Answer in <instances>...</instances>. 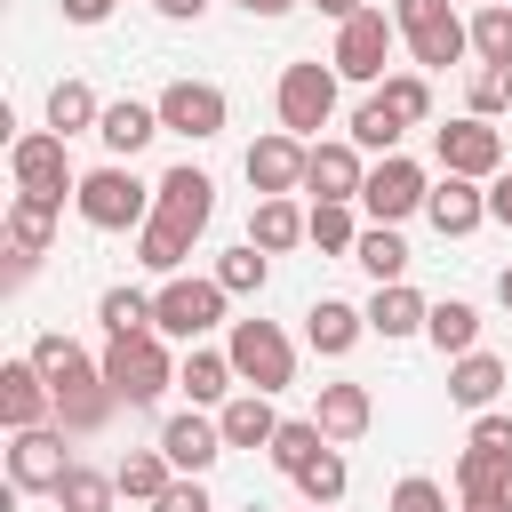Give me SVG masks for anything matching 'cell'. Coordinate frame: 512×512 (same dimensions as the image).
Segmentation results:
<instances>
[{
	"mask_svg": "<svg viewBox=\"0 0 512 512\" xmlns=\"http://www.w3.org/2000/svg\"><path fill=\"white\" fill-rule=\"evenodd\" d=\"M32 360H40V376L56 384V416L72 424V432H96L120 400H112V384H104V360H88L64 328H40L32 336Z\"/></svg>",
	"mask_w": 512,
	"mask_h": 512,
	"instance_id": "1",
	"label": "cell"
},
{
	"mask_svg": "<svg viewBox=\"0 0 512 512\" xmlns=\"http://www.w3.org/2000/svg\"><path fill=\"white\" fill-rule=\"evenodd\" d=\"M104 384H112L120 408H152V400L176 384V352H168V336H160V328H144V336H112V344H104Z\"/></svg>",
	"mask_w": 512,
	"mask_h": 512,
	"instance_id": "2",
	"label": "cell"
},
{
	"mask_svg": "<svg viewBox=\"0 0 512 512\" xmlns=\"http://www.w3.org/2000/svg\"><path fill=\"white\" fill-rule=\"evenodd\" d=\"M72 208H80V224H96V232H136V224L152 216V184H144L128 160H104V168L80 176Z\"/></svg>",
	"mask_w": 512,
	"mask_h": 512,
	"instance_id": "3",
	"label": "cell"
},
{
	"mask_svg": "<svg viewBox=\"0 0 512 512\" xmlns=\"http://www.w3.org/2000/svg\"><path fill=\"white\" fill-rule=\"evenodd\" d=\"M392 24H400V40L424 72H448V64L472 56V16H456L448 0H392Z\"/></svg>",
	"mask_w": 512,
	"mask_h": 512,
	"instance_id": "4",
	"label": "cell"
},
{
	"mask_svg": "<svg viewBox=\"0 0 512 512\" xmlns=\"http://www.w3.org/2000/svg\"><path fill=\"white\" fill-rule=\"evenodd\" d=\"M336 64H320V56H304V64H288L280 72V88H272V112H280V128L288 136H304V144H320V128L336 120Z\"/></svg>",
	"mask_w": 512,
	"mask_h": 512,
	"instance_id": "5",
	"label": "cell"
},
{
	"mask_svg": "<svg viewBox=\"0 0 512 512\" xmlns=\"http://www.w3.org/2000/svg\"><path fill=\"white\" fill-rule=\"evenodd\" d=\"M224 352H232V368H240L248 392H288L296 384V344H288L280 320H232Z\"/></svg>",
	"mask_w": 512,
	"mask_h": 512,
	"instance_id": "6",
	"label": "cell"
},
{
	"mask_svg": "<svg viewBox=\"0 0 512 512\" xmlns=\"http://www.w3.org/2000/svg\"><path fill=\"white\" fill-rule=\"evenodd\" d=\"M392 48H400V24H392V8H360V16H344L336 24V48H328V64L344 72V80H360V88H376L384 80V64H392Z\"/></svg>",
	"mask_w": 512,
	"mask_h": 512,
	"instance_id": "7",
	"label": "cell"
},
{
	"mask_svg": "<svg viewBox=\"0 0 512 512\" xmlns=\"http://www.w3.org/2000/svg\"><path fill=\"white\" fill-rule=\"evenodd\" d=\"M224 296H232V288H224L216 272H208V280H184V272H176V280L152 296V328L176 336V344H200V336L224 320Z\"/></svg>",
	"mask_w": 512,
	"mask_h": 512,
	"instance_id": "8",
	"label": "cell"
},
{
	"mask_svg": "<svg viewBox=\"0 0 512 512\" xmlns=\"http://www.w3.org/2000/svg\"><path fill=\"white\" fill-rule=\"evenodd\" d=\"M8 176H16V192H48V200H72V192H80L72 152H64L56 128H24V136H8Z\"/></svg>",
	"mask_w": 512,
	"mask_h": 512,
	"instance_id": "9",
	"label": "cell"
},
{
	"mask_svg": "<svg viewBox=\"0 0 512 512\" xmlns=\"http://www.w3.org/2000/svg\"><path fill=\"white\" fill-rule=\"evenodd\" d=\"M424 200H432V176H424L408 152H384V160L368 168V184H360V208H368V224H408Z\"/></svg>",
	"mask_w": 512,
	"mask_h": 512,
	"instance_id": "10",
	"label": "cell"
},
{
	"mask_svg": "<svg viewBox=\"0 0 512 512\" xmlns=\"http://www.w3.org/2000/svg\"><path fill=\"white\" fill-rule=\"evenodd\" d=\"M152 104H160V128H168V136H192V144L224 136V120H232V104H224L216 80H168Z\"/></svg>",
	"mask_w": 512,
	"mask_h": 512,
	"instance_id": "11",
	"label": "cell"
},
{
	"mask_svg": "<svg viewBox=\"0 0 512 512\" xmlns=\"http://www.w3.org/2000/svg\"><path fill=\"white\" fill-rule=\"evenodd\" d=\"M432 160L448 168V176H504V136L480 120V112H464V120H448V128H432Z\"/></svg>",
	"mask_w": 512,
	"mask_h": 512,
	"instance_id": "12",
	"label": "cell"
},
{
	"mask_svg": "<svg viewBox=\"0 0 512 512\" xmlns=\"http://www.w3.org/2000/svg\"><path fill=\"white\" fill-rule=\"evenodd\" d=\"M64 472H72V456H64V424H32V432L8 440V488H16V496H56Z\"/></svg>",
	"mask_w": 512,
	"mask_h": 512,
	"instance_id": "13",
	"label": "cell"
},
{
	"mask_svg": "<svg viewBox=\"0 0 512 512\" xmlns=\"http://www.w3.org/2000/svg\"><path fill=\"white\" fill-rule=\"evenodd\" d=\"M0 424L8 432H32V424H56V384L40 376V360H8L0 368Z\"/></svg>",
	"mask_w": 512,
	"mask_h": 512,
	"instance_id": "14",
	"label": "cell"
},
{
	"mask_svg": "<svg viewBox=\"0 0 512 512\" xmlns=\"http://www.w3.org/2000/svg\"><path fill=\"white\" fill-rule=\"evenodd\" d=\"M304 160H312V144L304 136H288V128H272V136H256L248 144V184H256V200L264 192H304Z\"/></svg>",
	"mask_w": 512,
	"mask_h": 512,
	"instance_id": "15",
	"label": "cell"
},
{
	"mask_svg": "<svg viewBox=\"0 0 512 512\" xmlns=\"http://www.w3.org/2000/svg\"><path fill=\"white\" fill-rule=\"evenodd\" d=\"M360 184H368L360 144H352V136H320L312 160H304V192H320V200H360Z\"/></svg>",
	"mask_w": 512,
	"mask_h": 512,
	"instance_id": "16",
	"label": "cell"
},
{
	"mask_svg": "<svg viewBox=\"0 0 512 512\" xmlns=\"http://www.w3.org/2000/svg\"><path fill=\"white\" fill-rule=\"evenodd\" d=\"M424 216H432V232H440V240H464V232H480V224H488V184H480V176H448V168H440V184H432Z\"/></svg>",
	"mask_w": 512,
	"mask_h": 512,
	"instance_id": "17",
	"label": "cell"
},
{
	"mask_svg": "<svg viewBox=\"0 0 512 512\" xmlns=\"http://www.w3.org/2000/svg\"><path fill=\"white\" fill-rule=\"evenodd\" d=\"M152 208H160V216H176L184 232H208V216H216V176L184 160V168H168V176L152 184Z\"/></svg>",
	"mask_w": 512,
	"mask_h": 512,
	"instance_id": "18",
	"label": "cell"
},
{
	"mask_svg": "<svg viewBox=\"0 0 512 512\" xmlns=\"http://www.w3.org/2000/svg\"><path fill=\"white\" fill-rule=\"evenodd\" d=\"M160 448H168V464H176V472H208V464L224 456V424H216L208 408H184V416H168V424H160Z\"/></svg>",
	"mask_w": 512,
	"mask_h": 512,
	"instance_id": "19",
	"label": "cell"
},
{
	"mask_svg": "<svg viewBox=\"0 0 512 512\" xmlns=\"http://www.w3.org/2000/svg\"><path fill=\"white\" fill-rule=\"evenodd\" d=\"M312 424L344 448V440H360L368 424H376V400H368V384H352V376H336V384H320V400H312Z\"/></svg>",
	"mask_w": 512,
	"mask_h": 512,
	"instance_id": "20",
	"label": "cell"
},
{
	"mask_svg": "<svg viewBox=\"0 0 512 512\" xmlns=\"http://www.w3.org/2000/svg\"><path fill=\"white\" fill-rule=\"evenodd\" d=\"M56 216H64V200H48V192H16V200H8V224H0V232H8V256H32V264H40L48 240H56Z\"/></svg>",
	"mask_w": 512,
	"mask_h": 512,
	"instance_id": "21",
	"label": "cell"
},
{
	"mask_svg": "<svg viewBox=\"0 0 512 512\" xmlns=\"http://www.w3.org/2000/svg\"><path fill=\"white\" fill-rule=\"evenodd\" d=\"M360 336H368V312H360V304H344V296H320V304L304 312V344H312L320 360H344Z\"/></svg>",
	"mask_w": 512,
	"mask_h": 512,
	"instance_id": "22",
	"label": "cell"
},
{
	"mask_svg": "<svg viewBox=\"0 0 512 512\" xmlns=\"http://www.w3.org/2000/svg\"><path fill=\"white\" fill-rule=\"evenodd\" d=\"M176 384L192 392V408H224V400L240 392V368H232V352H208V344H184V360H176Z\"/></svg>",
	"mask_w": 512,
	"mask_h": 512,
	"instance_id": "23",
	"label": "cell"
},
{
	"mask_svg": "<svg viewBox=\"0 0 512 512\" xmlns=\"http://www.w3.org/2000/svg\"><path fill=\"white\" fill-rule=\"evenodd\" d=\"M424 320H432V304H424L408 280H384V288L368 296V336H384V344H400V336H424Z\"/></svg>",
	"mask_w": 512,
	"mask_h": 512,
	"instance_id": "24",
	"label": "cell"
},
{
	"mask_svg": "<svg viewBox=\"0 0 512 512\" xmlns=\"http://www.w3.org/2000/svg\"><path fill=\"white\" fill-rule=\"evenodd\" d=\"M216 424H224V448H272V432H280V408H272V392H232L224 408H216Z\"/></svg>",
	"mask_w": 512,
	"mask_h": 512,
	"instance_id": "25",
	"label": "cell"
},
{
	"mask_svg": "<svg viewBox=\"0 0 512 512\" xmlns=\"http://www.w3.org/2000/svg\"><path fill=\"white\" fill-rule=\"evenodd\" d=\"M96 136H104V152L112 160H136L152 136H160V104H136V96H120V104H104V120H96Z\"/></svg>",
	"mask_w": 512,
	"mask_h": 512,
	"instance_id": "26",
	"label": "cell"
},
{
	"mask_svg": "<svg viewBox=\"0 0 512 512\" xmlns=\"http://www.w3.org/2000/svg\"><path fill=\"white\" fill-rule=\"evenodd\" d=\"M192 240H200V232H184L176 216H160V208H152V216L136 224V264H144V272H160V280H176V272H184V256H192Z\"/></svg>",
	"mask_w": 512,
	"mask_h": 512,
	"instance_id": "27",
	"label": "cell"
},
{
	"mask_svg": "<svg viewBox=\"0 0 512 512\" xmlns=\"http://www.w3.org/2000/svg\"><path fill=\"white\" fill-rule=\"evenodd\" d=\"M504 384H512V376H504V360H496V352H456V360H448V400H456V408H472V416H480V408H496V392H504Z\"/></svg>",
	"mask_w": 512,
	"mask_h": 512,
	"instance_id": "28",
	"label": "cell"
},
{
	"mask_svg": "<svg viewBox=\"0 0 512 512\" xmlns=\"http://www.w3.org/2000/svg\"><path fill=\"white\" fill-rule=\"evenodd\" d=\"M304 216H312V208H296L288 192H264V200H256V216H248V240H256L264 256H288L296 240H312V232H304Z\"/></svg>",
	"mask_w": 512,
	"mask_h": 512,
	"instance_id": "29",
	"label": "cell"
},
{
	"mask_svg": "<svg viewBox=\"0 0 512 512\" xmlns=\"http://www.w3.org/2000/svg\"><path fill=\"white\" fill-rule=\"evenodd\" d=\"M424 336H432V352H440V360L480 352V312H472L464 296H440V304H432V320H424Z\"/></svg>",
	"mask_w": 512,
	"mask_h": 512,
	"instance_id": "30",
	"label": "cell"
},
{
	"mask_svg": "<svg viewBox=\"0 0 512 512\" xmlns=\"http://www.w3.org/2000/svg\"><path fill=\"white\" fill-rule=\"evenodd\" d=\"M304 232H312V248H320V256H352L368 224L352 216V200H312V216H304Z\"/></svg>",
	"mask_w": 512,
	"mask_h": 512,
	"instance_id": "31",
	"label": "cell"
},
{
	"mask_svg": "<svg viewBox=\"0 0 512 512\" xmlns=\"http://www.w3.org/2000/svg\"><path fill=\"white\" fill-rule=\"evenodd\" d=\"M352 264L384 288V280H408V240H400V224H368L360 232V248H352Z\"/></svg>",
	"mask_w": 512,
	"mask_h": 512,
	"instance_id": "32",
	"label": "cell"
},
{
	"mask_svg": "<svg viewBox=\"0 0 512 512\" xmlns=\"http://www.w3.org/2000/svg\"><path fill=\"white\" fill-rule=\"evenodd\" d=\"M456 496H512V456L464 440V456H456Z\"/></svg>",
	"mask_w": 512,
	"mask_h": 512,
	"instance_id": "33",
	"label": "cell"
},
{
	"mask_svg": "<svg viewBox=\"0 0 512 512\" xmlns=\"http://www.w3.org/2000/svg\"><path fill=\"white\" fill-rule=\"evenodd\" d=\"M320 448H328V432H320L312 416H280V432H272V448H264V456H272V472H288V480H296Z\"/></svg>",
	"mask_w": 512,
	"mask_h": 512,
	"instance_id": "34",
	"label": "cell"
},
{
	"mask_svg": "<svg viewBox=\"0 0 512 512\" xmlns=\"http://www.w3.org/2000/svg\"><path fill=\"white\" fill-rule=\"evenodd\" d=\"M56 504H64V512H112V504H120V472L72 464V472L56 480Z\"/></svg>",
	"mask_w": 512,
	"mask_h": 512,
	"instance_id": "35",
	"label": "cell"
},
{
	"mask_svg": "<svg viewBox=\"0 0 512 512\" xmlns=\"http://www.w3.org/2000/svg\"><path fill=\"white\" fill-rule=\"evenodd\" d=\"M96 120H104V104H96L88 80H56V88H48V128H56V136H80V128H96Z\"/></svg>",
	"mask_w": 512,
	"mask_h": 512,
	"instance_id": "36",
	"label": "cell"
},
{
	"mask_svg": "<svg viewBox=\"0 0 512 512\" xmlns=\"http://www.w3.org/2000/svg\"><path fill=\"white\" fill-rule=\"evenodd\" d=\"M400 136H408V120L368 88V104L352 112V144H360V152H400Z\"/></svg>",
	"mask_w": 512,
	"mask_h": 512,
	"instance_id": "37",
	"label": "cell"
},
{
	"mask_svg": "<svg viewBox=\"0 0 512 512\" xmlns=\"http://www.w3.org/2000/svg\"><path fill=\"white\" fill-rule=\"evenodd\" d=\"M168 480H176V464H168V448H160V440H152V448H136V456L120 464V496H128V504H152Z\"/></svg>",
	"mask_w": 512,
	"mask_h": 512,
	"instance_id": "38",
	"label": "cell"
},
{
	"mask_svg": "<svg viewBox=\"0 0 512 512\" xmlns=\"http://www.w3.org/2000/svg\"><path fill=\"white\" fill-rule=\"evenodd\" d=\"M96 320H104V336H144L152 328V296L144 288H104L96 296Z\"/></svg>",
	"mask_w": 512,
	"mask_h": 512,
	"instance_id": "39",
	"label": "cell"
},
{
	"mask_svg": "<svg viewBox=\"0 0 512 512\" xmlns=\"http://www.w3.org/2000/svg\"><path fill=\"white\" fill-rule=\"evenodd\" d=\"M472 56L480 64H512V8L504 0H480L472 8Z\"/></svg>",
	"mask_w": 512,
	"mask_h": 512,
	"instance_id": "40",
	"label": "cell"
},
{
	"mask_svg": "<svg viewBox=\"0 0 512 512\" xmlns=\"http://www.w3.org/2000/svg\"><path fill=\"white\" fill-rule=\"evenodd\" d=\"M376 96H384L408 128H424V120H432V80H424V72H384V80H376Z\"/></svg>",
	"mask_w": 512,
	"mask_h": 512,
	"instance_id": "41",
	"label": "cell"
},
{
	"mask_svg": "<svg viewBox=\"0 0 512 512\" xmlns=\"http://www.w3.org/2000/svg\"><path fill=\"white\" fill-rule=\"evenodd\" d=\"M344 488H352V472H344V456H336V440H328V448L296 472V496H304V504H336Z\"/></svg>",
	"mask_w": 512,
	"mask_h": 512,
	"instance_id": "42",
	"label": "cell"
},
{
	"mask_svg": "<svg viewBox=\"0 0 512 512\" xmlns=\"http://www.w3.org/2000/svg\"><path fill=\"white\" fill-rule=\"evenodd\" d=\"M464 112H480V120L512 112V64H472V80H464Z\"/></svg>",
	"mask_w": 512,
	"mask_h": 512,
	"instance_id": "43",
	"label": "cell"
},
{
	"mask_svg": "<svg viewBox=\"0 0 512 512\" xmlns=\"http://www.w3.org/2000/svg\"><path fill=\"white\" fill-rule=\"evenodd\" d=\"M264 272H272V256H264L256 240H240V248H224V256H216V280H224L232 296H256V288H264Z\"/></svg>",
	"mask_w": 512,
	"mask_h": 512,
	"instance_id": "44",
	"label": "cell"
},
{
	"mask_svg": "<svg viewBox=\"0 0 512 512\" xmlns=\"http://www.w3.org/2000/svg\"><path fill=\"white\" fill-rule=\"evenodd\" d=\"M384 512H448V488H440V480H424V472H408V480L384 496Z\"/></svg>",
	"mask_w": 512,
	"mask_h": 512,
	"instance_id": "45",
	"label": "cell"
},
{
	"mask_svg": "<svg viewBox=\"0 0 512 512\" xmlns=\"http://www.w3.org/2000/svg\"><path fill=\"white\" fill-rule=\"evenodd\" d=\"M144 512H216V504H208V488H200V472H176V480H168V488H160V496H152Z\"/></svg>",
	"mask_w": 512,
	"mask_h": 512,
	"instance_id": "46",
	"label": "cell"
},
{
	"mask_svg": "<svg viewBox=\"0 0 512 512\" xmlns=\"http://www.w3.org/2000/svg\"><path fill=\"white\" fill-rule=\"evenodd\" d=\"M472 440H480V448H496V456H512V416L480 408V416H472Z\"/></svg>",
	"mask_w": 512,
	"mask_h": 512,
	"instance_id": "47",
	"label": "cell"
},
{
	"mask_svg": "<svg viewBox=\"0 0 512 512\" xmlns=\"http://www.w3.org/2000/svg\"><path fill=\"white\" fill-rule=\"evenodd\" d=\"M56 8H64V24H104L120 0H56Z\"/></svg>",
	"mask_w": 512,
	"mask_h": 512,
	"instance_id": "48",
	"label": "cell"
},
{
	"mask_svg": "<svg viewBox=\"0 0 512 512\" xmlns=\"http://www.w3.org/2000/svg\"><path fill=\"white\" fill-rule=\"evenodd\" d=\"M488 224L512 232V176H488Z\"/></svg>",
	"mask_w": 512,
	"mask_h": 512,
	"instance_id": "49",
	"label": "cell"
},
{
	"mask_svg": "<svg viewBox=\"0 0 512 512\" xmlns=\"http://www.w3.org/2000/svg\"><path fill=\"white\" fill-rule=\"evenodd\" d=\"M152 8H160L168 24H200V16H208V0H152Z\"/></svg>",
	"mask_w": 512,
	"mask_h": 512,
	"instance_id": "50",
	"label": "cell"
},
{
	"mask_svg": "<svg viewBox=\"0 0 512 512\" xmlns=\"http://www.w3.org/2000/svg\"><path fill=\"white\" fill-rule=\"evenodd\" d=\"M456 512H512V496H456Z\"/></svg>",
	"mask_w": 512,
	"mask_h": 512,
	"instance_id": "51",
	"label": "cell"
},
{
	"mask_svg": "<svg viewBox=\"0 0 512 512\" xmlns=\"http://www.w3.org/2000/svg\"><path fill=\"white\" fill-rule=\"evenodd\" d=\"M312 8H320V16H336V24H344V16H360V8H368V0H312Z\"/></svg>",
	"mask_w": 512,
	"mask_h": 512,
	"instance_id": "52",
	"label": "cell"
},
{
	"mask_svg": "<svg viewBox=\"0 0 512 512\" xmlns=\"http://www.w3.org/2000/svg\"><path fill=\"white\" fill-rule=\"evenodd\" d=\"M240 8H248V16H288L296 0H240Z\"/></svg>",
	"mask_w": 512,
	"mask_h": 512,
	"instance_id": "53",
	"label": "cell"
},
{
	"mask_svg": "<svg viewBox=\"0 0 512 512\" xmlns=\"http://www.w3.org/2000/svg\"><path fill=\"white\" fill-rule=\"evenodd\" d=\"M496 304H504V312H512V264H504V272H496Z\"/></svg>",
	"mask_w": 512,
	"mask_h": 512,
	"instance_id": "54",
	"label": "cell"
},
{
	"mask_svg": "<svg viewBox=\"0 0 512 512\" xmlns=\"http://www.w3.org/2000/svg\"><path fill=\"white\" fill-rule=\"evenodd\" d=\"M304 512H328V504H304Z\"/></svg>",
	"mask_w": 512,
	"mask_h": 512,
	"instance_id": "55",
	"label": "cell"
},
{
	"mask_svg": "<svg viewBox=\"0 0 512 512\" xmlns=\"http://www.w3.org/2000/svg\"><path fill=\"white\" fill-rule=\"evenodd\" d=\"M232 8H240V0H232Z\"/></svg>",
	"mask_w": 512,
	"mask_h": 512,
	"instance_id": "56",
	"label": "cell"
},
{
	"mask_svg": "<svg viewBox=\"0 0 512 512\" xmlns=\"http://www.w3.org/2000/svg\"><path fill=\"white\" fill-rule=\"evenodd\" d=\"M216 512H224V504H216Z\"/></svg>",
	"mask_w": 512,
	"mask_h": 512,
	"instance_id": "57",
	"label": "cell"
}]
</instances>
